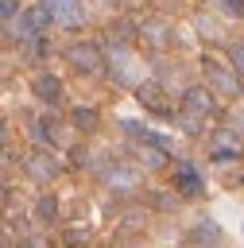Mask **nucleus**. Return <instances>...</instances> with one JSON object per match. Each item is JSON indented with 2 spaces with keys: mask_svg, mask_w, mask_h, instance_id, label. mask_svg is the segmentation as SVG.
I'll return each instance as SVG.
<instances>
[{
  "mask_svg": "<svg viewBox=\"0 0 244 248\" xmlns=\"http://www.w3.org/2000/svg\"><path fill=\"white\" fill-rule=\"evenodd\" d=\"M81 240H85V232H81V229H77V232H66V244H81Z\"/></svg>",
  "mask_w": 244,
  "mask_h": 248,
  "instance_id": "b1692460",
  "label": "nucleus"
},
{
  "mask_svg": "<svg viewBox=\"0 0 244 248\" xmlns=\"http://www.w3.org/2000/svg\"><path fill=\"white\" fill-rule=\"evenodd\" d=\"M0 16H4V23H12V16H19L15 12V0H0Z\"/></svg>",
  "mask_w": 244,
  "mask_h": 248,
  "instance_id": "5701e85b",
  "label": "nucleus"
},
{
  "mask_svg": "<svg viewBox=\"0 0 244 248\" xmlns=\"http://www.w3.org/2000/svg\"><path fill=\"white\" fill-rule=\"evenodd\" d=\"M209 4L229 19H244V0H209Z\"/></svg>",
  "mask_w": 244,
  "mask_h": 248,
  "instance_id": "a211bd4d",
  "label": "nucleus"
},
{
  "mask_svg": "<svg viewBox=\"0 0 244 248\" xmlns=\"http://www.w3.org/2000/svg\"><path fill=\"white\" fill-rule=\"evenodd\" d=\"M178 108H186V112H194V116L209 120V116H213V108H217L213 89H209V85H186V89H182V105H178Z\"/></svg>",
  "mask_w": 244,
  "mask_h": 248,
  "instance_id": "6e6552de",
  "label": "nucleus"
},
{
  "mask_svg": "<svg viewBox=\"0 0 244 248\" xmlns=\"http://www.w3.org/2000/svg\"><path fill=\"white\" fill-rule=\"evenodd\" d=\"M50 23H54V12L39 0V4H27V8L15 16V23H4V27L15 31V39H39V35H46Z\"/></svg>",
  "mask_w": 244,
  "mask_h": 248,
  "instance_id": "f257e3e1",
  "label": "nucleus"
},
{
  "mask_svg": "<svg viewBox=\"0 0 244 248\" xmlns=\"http://www.w3.org/2000/svg\"><path fill=\"white\" fill-rule=\"evenodd\" d=\"M151 205L155 209H178V198L174 194H151Z\"/></svg>",
  "mask_w": 244,
  "mask_h": 248,
  "instance_id": "aec40b11",
  "label": "nucleus"
},
{
  "mask_svg": "<svg viewBox=\"0 0 244 248\" xmlns=\"http://www.w3.org/2000/svg\"><path fill=\"white\" fill-rule=\"evenodd\" d=\"M35 58H43V54H50V39L46 35H39V39H31V46H27Z\"/></svg>",
  "mask_w": 244,
  "mask_h": 248,
  "instance_id": "412c9836",
  "label": "nucleus"
},
{
  "mask_svg": "<svg viewBox=\"0 0 244 248\" xmlns=\"http://www.w3.org/2000/svg\"><path fill=\"white\" fill-rule=\"evenodd\" d=\"M70 124H74L77 132H97L101 116H97V108H89V105H74V108H70Z\"/></svg>",
  "mask_w": 244,
  "mask_h": 248,
  "instance_id": "ddd939ff",
  "label": "nucleus"
},
{
  "mask_svg": "<svg viewBox=\"0 0 244 248\" xmlns=\"http://www.w3.org/2000/svg\"><path fill=\"white\" fill-rule=\"evenodd\" d=\"M43 4L54 12V23H62V27H77V23L85 19L81 0H43Z\"/></svg>",
  "mask_w": 244,
  "mask_h": 248,
  "instance_id": "1a4fd4ad",
  "label": "nucleus"
},
{
  "mask_svg": "<svg viewBox=\"0 0 244 248\" xmlns=\"http://www.w3.org/2000/svg\"><path fill=\"white\" fill-rule=\"evenodd\" d=\"M54 136H58V124H54L50 116L31 120V140H35V147H50V143H54Z\"/></svg>",
  "mask_w": 244,
  "mask_h": 248,
  "instance_id": "4468645a",
  "label": "nucleus"
},
{
  "mask_svg": "<svg viewBox=\"0 0 244 248\" xmlns=\"http://www.w3.org/2000/svg\"><path fill=\"white\" fill-rule=\"evenodd\" d=\"M201 74H205V81H209L213 93L232 97V93L244 89V85H240V74H236L229 62H217V58H209V54H201Z\"/></svg>",
  "mask_w": 244,
  "mask_h": 248,
  "instance_id": "7ed1b4c3",
  "label": "nucleus"
},
{
  "mask_svg": "<svg viewBox=\"0 0 244 248\" xmlns=\"http://www.w3.org/2000/svg\"><path fill=\"white\" fill-rule=\"evenodd\" d=\"M209 159H213V163H232V159H240V143H236V136H221V140L213 143Z\"/></svg>",
  "mask_w": 244,
  "mask_h": 248,
  "instance_id": "2eb2a0df",
  "label": "nucleus"
},
{
  "mask_svg": "<svg viewBox=\"0 0 244 248\" xmlns=\"http://www.w3.org/2000/svg\"><path fill=\"white\" fill-rule=\"evenodd\" d=\"M70 163H74V167H89V151H85V147H74V151H70Z\"/></svg>",
  "mask_w": 244,
  "mask_h": 248,
  "instance_id": "4be33fe9",
  "label": "nucleus"
},
{
  "mask_svg": "<svg viewBox=\"0 0 244 248\" xmlns=\"http://www.w3.org/2000/svg\"><path fill=\"white\" fill-rule=\"evenodd\" d=\"M136 31H139V35H143V39H147L151 46H167V43H170V35H174L167 19H143V23L136 27Z\"/></svg>",
  "mask_w": 244,
  "mask_h": 248,
  "instance_id": "f8f14e48",
  "label": "nucleus"
},
{
  "mask_svg": "<svg viewBox=\"0 0 244 248\" xmlns=\"http://www.w3.org/2000/svg\"><path fill=\"white\" fill-rule=\"evenodd\" d=\"M23 170H27L35 182H50V178H58L62 163H58V155H54L50 147H35V151L23 159Z\"/></svg>",
  "mask_w": 244,
  "mask_h": 248,
  "instance_id": "423d86ee",
  "label": "nucleus"
},
{
  "mask_svg": "<svg viewBox=\"0 0 244 248\" xmlns=\"http://www.w3.org/2000/svg\"><path fill=\"white\" fill-rule=\"evenodd\" d=\"M136 101H139L143 108L159 112V116H178V108L170 105V97H167V89H163L159 81H139V85H136Z\"/></svg>",
  "mask_w": 244,
  "mask_h": 248,
  "instance_id": "0eeeda50",
  "label": "nucleus"
},
{
  "mask_svg": "<svg viewBox=\"0 0 244 248\" xmlns=\"http://www.w3.org/2000/svg\"><path fill=\"white\" fill-rule=\"evenodd\" d=\"M93 4H101V8H120L124 0H93Z\"/></svg>",
  "mask_w": 244,
  "mask_h": 248,
  "instance_id": "393cba45",
  "label": "nucleus"
},
{
  "mask_svg": "<svg viewBox=\"0 0 244 248\" xmlns=\"http://www.w3.org/2000/svg\"><path fill=\"white\" fill-rule=\"evenodd\" d=\"M225 62L244 78V43H229V46H225Z\"/></svg>",
  "mask_w": 244,
  "mask_h": 248,
  "instance_id": "f3484780",
  "label": "nucleus"
},
{
  "mask_svg": "<svg viewBox=\"0 0 244 248\" xmlns=\"http://www.w3.org/2000/svg\"><path fill=\"white\" fill-rule=\"evenodd\" d=\"M35 221H39V225H54V221H58V198H54V194H43V198L35 202Z\"/></svg>",
  "mask_w": 244,
  "mask_h": 248,
  "instance_id": "dca6fc26",
  "label": "nucleus"
},
{
  "mask_svg": "<svg viewBox=\"0 0 244 248\" xmlns=\"http://www.w3.org/2000/svg\"><path fill=\"white\" fill-rule=\"evenodd\" d=\"M105 190L116 194V198H132V194H139V190H143V170L132 167V163H112V167L105 170Z\"/></svg>",
  "mask_w": 244,
  "mask_h": 248,
  "instance_id": "f03ea898",
  "label": "nucleus"
},
{
  "mask_svg": "<svg viewBox=\"0 0 244 248\" xmlns=\"http://www.w3.org/2000/svg\"><path fill=\"white\" fill-rule=\"evenodd\" d=\"M174 120H178V128H182V132H190V136H198V132H201V124H205L201 116H194V112H186V108H178V116H174Z\"/></svg>",
  "mask_w": 244,
  "mask_h": 248,
  "instance_id": "6ab92c4d",
  "label": "nucleus"
},
{
  "mask_svg": "<svg viewBox=\"0 0 244 248\" xmlns=\"http://www.w3.org/2000/svg\"><path fill=\"white\" fill-rule=\"evenodd\" d=\"M31 93H35V101H43L46 108H58V105L66 101L62 78H58V74H46V70H39V74L31 78Z\"/></svg>",
  "mask_w": 244,
  "mask_h": 248,
  "instance_id": "39448f33",
  "label": "nucleus"
},
{
  "mask_svg": "<svg viewBox=\"0 0 244 248\" xmlns=\"http://www.w3.org/2000/svg\"><path fill=\"white\" fill-rule=\"evenodd\" d=\"M190 244H198V248H217V244H221V229H217L209 217H201L198 225H190Z\"/></svg>",
  "mask_w": 244,
  "mask_h": 248,
  "instance_id": "9b49d317",
  "label": "nucleus"
},
{
  "mask_svg": "<svg viewBox=\"0 0 244 248\" xmlns=\"http://www.w3.org/2000/svg\"><path fill=\"white\" fill-rule=\"evenodd\" d=\"M66 62L77 70V74H101V66H105V50L97 46V43H70L66 46Z\"/></svg>",
  "mask_w": 244,
  "mask_h": 248,
  "instance_id": "20e7f679",
  "label": "nucleus"
},
{
  "mask_svg": "<svg viewBox=\"0 0 244 248\" xmlns=\"http://www.w3.org/2000/svg\"><path fill=\"white\" fill-rule=\"evenodd\" d=\"M174 190H182L186 198L190 194H201V174H198L194 163H178L174 167Z\"/></svg>",
  "mask_w": 244,
  "mask_h": 248,
  "instance_id": "9d476101",
  "label": "nucleus"
}]
</instances>
